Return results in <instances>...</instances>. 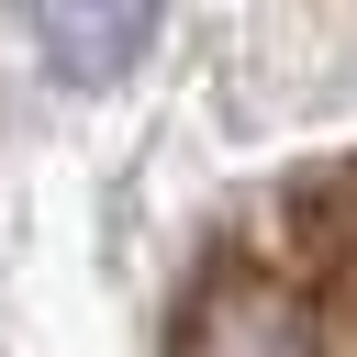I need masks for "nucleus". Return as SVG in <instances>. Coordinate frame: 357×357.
<instances>
[{"instance_id": "1", "label": "nucleus", "mask_w": 357, "mask_h": 357, "mask_svg": "<svg viewBox=\"0 0 357 357\" xmlns=\"http://www.w3.org/2000/svg\"><path fill=\"white\" fill-rule=\"evenodd\" d=\"M45 45H56L67 67H123V56L145 45V22H45Z\"/></svg>"}]
</instances>
